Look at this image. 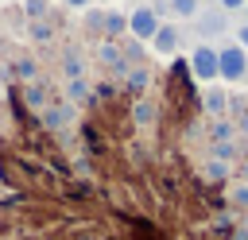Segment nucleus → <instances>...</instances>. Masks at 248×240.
Wrapping results in <instances>:
<instances>
[{
  "label": "nucleus",
  "instance_id": "4468645a",
  "mask_svg": "<svg viewBox=\"0 0 248 240\" xmlns=\"http://www.w3.org/2000/svg\"><path fill=\"white\" fill-rule=\"evenodd\" d=\"M89 97V81L85 77H74V81H66V101L74 105V101H85Z\"/></svg>",
  "mask_w": 248,
  "mask_h": 240
},
{
  "label": "nucleus",
  "instance_id": "9b49d317",
  "mask_svg": "<svg viewBox=\"0 0 248 240\" xmlns=\"http://www.w3.org/2000/svg\"><path fill=\"white\" fill-rule=\"evenodd\" d=\"M202 105H205L209 116H221V112L229 108V93H225V89H205V101H202Z\"/></svg>",
  "mask_w": 248,
  "mask_h": 240
},
{
  "label": "nucleus",
  "instance_id": "f8f14e48",
  "mask_svg": "<svg viewBox=\"0 0 248 240\" xmlns=\"http://www.w3.org/2000/svg\"><path fill=\"white\" fill-rule=\"evenodd\" d=\"M124 31H128V15H120V12H105V35L116 39V35H124Z\"/></svg>",
  "mask_w": 248,
  "mask_h": 240
},
{
  "label": "nucleus",
  "instance_id": "9d476101",
  "mask_svg": "<svg viewBox=\"0 0 248 240\" xmlns=\"http://www.w3.org/2000/svg\"><path fill=\"white\" fill-rule=\"evenodd\" d=\"M132 120H136L140 128H151V124H155V101L140 97V101L132 105Z\"/></svg>",
  "mask_w": 248,
  "mask_h": 240
},
{
  "label": "nucleus",
  "instance_id": "7ed1b4c3",
  "mask_svg": "<svg viewBox=\"0 0 248 240\" xmlns=\"http://www.w3.org/2000/svg\"><path fill=\"white\" fill-rule=\"evenodd\" d=\"M190 70H194L198 81H213V77H217V50H213V46H198V50L190 54Z\"/></svg>",
  "mask_w": 248,
  "mask_h": 240
},
{
  "label": "nucleus",
  "instance_id": "4be33fe9",
  "mask_svg": "<svg viewBox=\"0 0 248 240\" xmlns=\"http://www.w3.org/2000/svg\"><path fill=\"white\" fill-rule=\"evenodd\" d=\"M232 201L236 205H248V182L244 186H232Z\"/></svg>",
  "mask_w": 248,
  "mask_h": 240
},
{
  "label": "nucleus",
  "instance_id": "b1692460",
  "mask_svg": "<svg viewBox=\"0 0 248 240\" xmlns=\"http://www.w3.org/2000/svg\"><path fill=\"white\" fill-rule=\"evenodd\" d=\"M62 4H70V8H85L89 0H62Z\"/></svg>",
  "mask_w": 248,
  "mask_h": 240
},
{
  "label": "nucleus",
  "instance_id": "a211bd4d",
  "mask_svg": "<svg viewBox=\"0 0 248 240\" xmlns=\"http://www.w3.org/2000/svg\"><path fill=\"white\" fill-rule=\"evenodd\" d=\"M202 31H209V35H213V31H225V15H221V12H205V15H202Z\"/></svg>",
  "mask_w": 248,
  "mask_h": 240
},
{
  "label": "nucleus",
  "instance_id": "6e6552de",
  "mask_svg": "<svg viewBox=\"0 0 248 240\" xmlns=\"http://www.w3.org/2000/svg\"><path fill=\"white\" fill-rule=\"evenodd\" d=\"M23 105H27V108H35V112H43V108L50 105V97H46V85H39V81L23 85Z\"/></svg>",
  "mask_w": 248,
  "mask_h": 240
},
{
  "label": "nucleus",
  "instance_id": "f03ea898",
  "mask_svg": "<svg viewBox=\"0 0 248 240\" xmlns=\"http://www.w3.org/2000/svg\"><path fill=\"white\" fill-rule=\"evenodd\" d=\"M128 31H132V39H151L155 31H159V15H155V8H147V4H140L132 15H128Z\"/></svg>",
  "mask_w": 248,
  "mask_h": 240
},
{
  "label": "nucleus",
  "instance_id": "39448f33",
  "mask_svg": "<svg viewBox=\"0 0 248 240\" xmlns=\"http://www.w3.org/2000/svg\"><path fill=\"white\" fill-rule=\"evenodd\" d=\"M97 62H105L112 74H128V58H124V50H120L112 39H105V43L97 46Z\"/></svg>",
  "mask_w": 248,
  "mask_h": 240
},
{
  "label": "nucleus",
  "instance_id": "20e7f679",
  "mask_svg": "<svg viewBox=\"0 0 248 240\" xmlns=\"http://www.w3.org/2000/svg\"><path fill=\"white\" fill-rule=\"evenodd\" d=\"M39 116H43V124H46L50 132H62V128L74 124V105H70V101H58V105H46Z\"/></svg>",
  "mask_w": 248,
  "mask_h": 240
},
{
  "label": "nucleus",
  "instance_id": "0eeeda50",
  "mask_svg": "<svg viewBox=\"0 0 248 240\" xmlns=\"http://www.w3.org/2000/svg\"><path fill=\"white\" fill-rule=\"evenodd\" d=\"M151 46H155L159 54H174V46H178V31H174V27H163V23H159V31L151 35Z\"/></svg>",
  "mask_w": 248,
  "mask_h": 240
},
{
  "label": "nucleus",
  "instance_id": "a878e982",
  "mask_svg": "<svg viewBox=\"0 0 248 240\" xmlns=\"http://www.w3.org/2000/svg\"><path fill=\"white\" fill-rule=\"evenodd\" d=\"M244 178H248V163H244Z\"/></svg>",
  "mask_w": 248,
  "mask_h": 240
},
{
  "label": "nucleus",
  "instance_id": "ddd939ff",
  "mask_svg": "<svg viewBox=\"0 0 248 240\" xmlns=\"http://www.w3.org/2000/svg\"><path fill=\"white\" fill-rule=\"evenodd\" d=\"M27 35H31V43H50V39H54V27H50L46 19H31V23H27Z\"/></svg>",
  "mask_w": 248,
  "mask_h": 240
},
{
  "label": "nucleus",
  "instance_id": "aec40b11",
  "mask_svg": "<svg viewBox=\"0 0 248 240\" xmlns=\"http://www.w3.org/2000/svg\"><path fill=\"white\" fill-rule=\"evenodd\" d=\"M170 8L178 15H198V0H170Z\"/></svg>",
  "mask_w": 248,
  "mask_h": 240
},
{
  "label": "nucleus",
  "instance_id": "5701e85b",
  "mask_svg": "<svg viewBox=\"0 0 248 240\" xmlns=\"http://www.w3.org/2000/svg\"><path fill=\"white\" fill-rule=\"evenodd\" d=\"M236 39H240V46H248V27H240V35H236Z\"/></svg>",
  "mask_w": 248,
  "mask_h": 240
},
{
  "label": "nucleus",
  "instance_id": "1a4fd4ad",
  "mask_svg": "<svg viewBox=\"0 0 248 240\" xmlns=\"http://www.w3.org/2000/svg\"><path fill=\"white\" fill-rule=\"evenodd\" d=\"M62 77H66V81L85 77V62H81V54H78V50H66V54H62Z\"/></svg>",
  "mask_w": 248,
  "mask_h": 240
},
{
  "label": "nucleus",
  "instance_id": "6ab92c4d",
  "mask_svg": "<svg viewBox=\"0 0 248 240\" xmlns=\"http://www.w3.org/2000/svg\"><path fill=\"white\" fill-rule=\"evenodd\" d=\"M23 12H27V19H43L46 15V0H23Z\"/></svg>",
  "mask_w": 248,
  "mask_h": 240
},
{
  "label": "nucleus",
  "instance_id": "2eb2a0df",
  "mask_svg": "<svg viewBox=\"0 0 248 240\" xmlns=\"http://www.w3.org/2000/svg\"><path fill=\"white\" fill-rule=\"evenodd\" d=\"M209 135H213V143H232V135H236V128H232V124H225V120H213V128H209Z\"/></svg>",
  "mask_w": 248,
  "mask_h": 240
},
{
  "label": "nucleus",
  "instance_id": "393cba45",
  "mask_svg": "<svg viewBox=\"0 0 248 240\" xmlns=\"http://www.w3.org/2000/svg\"><path fill=\"white\" fill-rule=\"evenodd\" d=\"M221 4H225V8H240L244 0H221Z\"/></svg>",
  "mask_w": 248,
  "mask_h": 240
},
{
  "label": "nucleus",
  "instance_id": "423d86ee",
  "mask_svg": "<svg viewBox=\"0 0 248 240\" xmlns=\"http://www.w3.org/2000/svg\"><path fill=\"white\" fill-rule=\"evenodd\" d=\"M12 74H16L23 85H31V81H39V62H35L31 54H19V58L12 62Z\"/></svg>",
  "mask_w": 248,
  "mask_h": 240
},
{
  "label": "nucleus",
  "instance_id": "dca6fc26",
  "mask_svg": "<svg viewBox=\"0 0 248 240\" xmlns=\"http://www.w3.org/2000/svg\"><path fill=\"white\" fill-rule=\"evenodd\" d=\"M229 108H232V124H240V132H248V101L232 97V101H229Z\"/></svg>",
  "mask_w": 248,
  "mask_h": 240
},
{
  "label": "nucleus",
  "instance_id": "f257e3e1",
  "mask_svg": "<svg viewBox=\"0 0 248 240\" xmlns=\"http://www.w3.org/2000/svg\"><path fill=\"white\" fill-rule=\"evenodd\" d=\"M217 74H221L225 81H236V77H244V74H248L244 46H225V50H217Z\"/></svg>",
  "mask_w": 248,
  "mask_h": 240
},
{
  "label": "nucleus",
  "instance_id": "412c9836",
  "mask_svg": "<svg viewBox=\"0 0 248 240\" xmlns=\"http://www.w3.org/2000/svg\"><path fill=\"white\" fill-rule=\"evenodd\" d=\"M205 174H209V178H225V163H217V159L205 163Z\"/></svg>",
  "mask_w": 248,
  "mask_h": 240
},
{
  "label": "nucleus",
  "instance_id": "f3484780",
  "mask_svg": "<svg viewBox=\"0 0 248 240\" xmlns=\"http://www.w3.org/2000/svg\"><path fill=\"white\" fill-rule=\"evenodd\" d=\"M124 77H128V89H136V93H140V89H147V81H151L143 66H136V70H128Z\"/></svg>",
  "mask_w": 248,
  "mask_h": 240
}]
</instances>
